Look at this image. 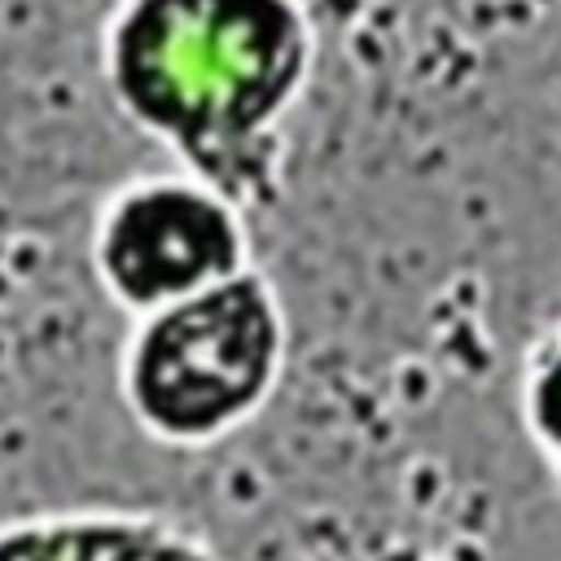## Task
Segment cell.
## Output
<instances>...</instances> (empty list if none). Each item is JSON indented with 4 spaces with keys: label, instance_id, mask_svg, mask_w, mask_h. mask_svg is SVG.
Instances as JSON below:
<instances>
[{
    "label": "cell",
    "instance_id": "cell-3",
    "mask_svg": "<svg viewBox=\"0 0 561 561\" xmlns=\"http://www.w3.org/2000/svg\"><path fill=\"white\" fill-rule=\"evenodd\" d=\"M88 259L101 294L140 320L241 276L250 215L188 171H149L101 202Z\"/></svg>",
    "mask_w": 561,
    "mask_h": 561
},
{
    "label": "cell",
    "instance_id": "cell-4",
    "mask_svg": "<svg viewBox=\"0 0 561 561\" xmlns=\"http://www.w3.org/2000/svg\"><path fill=\"white\" fill-rule=\"evenodd\" d=\"M0 561H219V552L171 517L66 508L4 522Z\"/></svg>",
    "mask_w": 561,
    "mask_h": 561
},
{
    "label": "cell",
    "instance_id": "cell-5",
    "mask_svg": "<svg viewBox=\"0 0 561 561\" xmlns=\"http://www.w3.org/2000/svg\"><path fill=\"white\" fill-rule=\"evenodd\" d=\"M517 412L552 491L561 495V311L526 342Z\"/></svg>",
    "mask_w": 561,
    "mask_h": 561
},
{
    "label": "cell",
    "instance_id": "cell-2",
    "mask_svg": "<svg viewBox=\"0 0 561 561\" xmlns=\"http://www.w3.org/2000/svg\"><path fill=\"white\" fill-rule=\"evenodd\" d=\"M285 373V307L254 267L131 320L118 394L167 447H206L263 412Z\"/></svg>",
    "mask_w": 561,
    "mask_h": 561
},
{
    "label": "cell",
    "instance_id": "cell-1",
    "mask_svg": "<svg viewBox=\"0 0 561 561\" xmlns=\"http://www.w3.org/2000/svg\"><path fill=\"white\" fill-rule=\"evenodd\" d=\"M311 70L302 0H118L101 31L114 110L245 215L276 202L280 131Z\"/></svg>",
    "mask_w": 561,
    "mask_h": 561
}]
</instances>
